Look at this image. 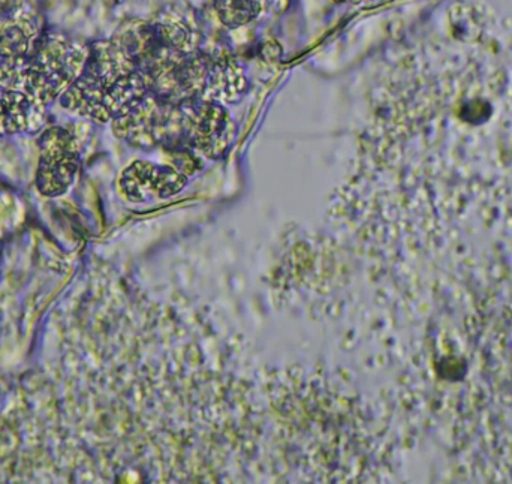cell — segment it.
<instances>
[{"label":"cell","mask_w":512,"mask_h":484,"mask_svg":"<svg viewBox=\"0 0 512 484\" xmlns=\"http://www.w3.org/2000/svg\"><path fill=\"white\" fill-rule=\"evenodd\" d=\"M150 92L146 72L113 36L89 44L83 72L59 101L63 108L84 119L111 123Z\"/></svg>","instance_id":"cell-1"},{"label":"cell","mask_w":512,"mask_h":484,"mask_svg":"<svg viewBox=\"0 0 512 484\" xmlns=\"http://www.w3.org/2000/svg\"><path fill=\"white\" fill-rule=\"evenodd\" d=\"M89 57V45L63 32H42L27 69L23 92L48 107L78 80Z\"/></svg>","instance_id":"cell-2"},{"label":"cell","mask_w":512,"mask_h":484,"mask_svg":"<svg viewBox=\"0 0 512 484\" xmlns=\"http://www.w3.org/2000/svg\"><path fill=\"white\" fill-rule=\"evenodd\" d=\"M180 81L186 99L213 104H236L248 93L249 80L243 66L221 51L200 50L180 62Z\"/></svg>","instance_id":"cell-3"},{"label":"cell","mask_w":512,"mask_h":484,"mask_svg":"<svg viewBox=\"0 0 512 484\" xmlns=\"http://www.w3.org/2000/svg\"><path fill=\"white\" fill-rule=\"evenodd\" d=\"M111 126L120 140L138 149H185L180 104L165 101L153 92L114 119Z\"/></svg>","instance_id":"cell-4"},{"label":"cell","mask_w":512,"mask_h":484,"mask_svg":"<svg viewBox=\"0 0 512 484\" xmlns=\"http://www.w3.org/2000/svg\"><path fill=\"white\" fill-rule=\"evenodd\" d=\"M182 108L183 146L210 159L224 156L236 138V123L224 105L189 99Z\"/></svg>","instance_id":"cell-5"},{"label":"cell","mask_w":512,"mask_h":484,"mask_svg":"<svg viewBox=\"0 0 512 484\" xmlns=\"http://www.w3.org/2000/svg\"><path fill=\"white\" fill-rule=\"evenodd\" d=\"M80 168L77 138L69 129L51 126L39 137L36 188L44 197H60L68 192Z\"/></svg>","instance_id":"cell-6"},{"label":"cell","mask_w":512,"mask_h":484,"mask_svg":"<svg viewBox=\"0 0 512 484\" xmlns=\"http://www.w3.org/2000/svg\"><path fill=\"white\" fill-rule=\"evenodd\" d=\"M42 29L32 11L0 23V86L23 92Z\"/></svg>","instance_id":"cell-7"},{"label":"cell","mask_w":512,"mask_h":484,"mask_svg":"<svg viewBox=\"0 0 512 484\" xmlns=\"http://www.w3.org/2000/svg\"><path fill=\"white\" fill-rule=\"evenodd\" d=\"M186 183L188 176L179 168L137 161L123 170L119 188L132 203H144L152 198L173 197Z\"/></svg>","instance_id":"cell-8"},{"label":"cell","mask_w":512,"mask_h":484,"mask_svg":"<svg viewBox=\"0 0 512 484\" xmlns=\"http://www.w3.org/2000/svg\"><path fill=\"white\" fill-rule=\"evenodd\" d=\"M156 39L177 56H191L201 50L203 30L197 11L188 3H171L150 21Z\"/></svg>","instance_id":"cell-9"},{"label":"cell","mask_w":512,"mask_h":484,"mask_svg":"<svg viewBox=\"0 0 512 484\" xmlns=\"http://www.w3.org/2000/svg\"><path fill=\"white\" fill-rule=\"evenodd\" d=\"M47 107L21 90L0 86V137L35 132L45 122Z\"/></svg>","instance_id":"cell-10"},{"label":"cell","mask_w":512,"mask_h":484,"mask_svg":"<svg viewBox=\"0 0 512 484\" xmlns=\"http://www.w3.org/2000/svg\"><path fill=\"white\" fill-rule=\"evenodd\" d=\"M283 2L285 0H212V5L222 24L237 29L277 11Z\"/></svg>","instance_id":"cell-11"},{"label":"cell","mask_w":512,"mask_h":484,"mask_svg":"<svg viewBox=\"0 0 512 484\" xmlns=\"http://www.w3.org/2000/svg\"><path fill=\"white\" fill-rule=\"evenodd\" d=\"M27 9V0H0V23L18 17Z\"/></svg>","instance_id":"cell-12"},{"label":"cell","mask_w":512,"mask_h":484,"mask_svg":"<svg viewBox=\"0 0 512 484\" xmlns=\"http://www.w3.org/2000/svg\"><path fill=\"white\" fill-rule=\"evenodd\" d=\"M340 5H360V3L375 2V0H333Z\"/></svg>","instance_id":"cell-13"}]
</instances>
